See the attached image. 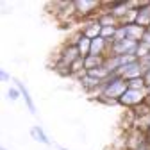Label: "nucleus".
<instances>
[{
	"label": "nucleus",
	"mask_w": 150,
	"mask_h": 150,
	"mask_svg": "<svg viewBox=\"0 0 150 150\" xmlns=\"http://www.w3.org/2000/svg\"><path fill=\"white\" fill-rule=\"evenodd\" d=\"M125 136V148L127 150H139L145 146V143L148 141V136L146 132H143V130L132 127V129H129L123 132Z\"/></svg>",
	"instance_id": "obj_1"
},
{
	"label": "nucleus",
	"mask_w": 150,
	"mask_h": 150,
	"mask_svg": "<svg viewBox=\"0 0 150 150\" xmlns=\"http://www.w3.org/2000/svg\"><path fill=\"white\" fill-rule=\"evenodd\" d=\"M75 2V13L77 16H82L84 20L88 16H98L97 13L102 11V2L98 0H73Z\"/></svg>",
	"instance_id": "obj_2"
},
{
	"label": "nucleus",
	"mask_w": 150,
	"mask_h": 150,
	"mask_svg": "<svg viewBox=\"0 0 150 150\" xmlns=\"http://www.w3.org/2000/svg\"><path fill=\"white\" fill-rule=\"evenodd\" d=\"M127 89H129L127 81H125V79H122V77H118L115 82H111L107 88H104L102 95H104V97H107V98H112V100H118V102H120V98L125 95V91H127Z\"/></svg>",
	"instance_id": "obj_3"
},
{
	"label": "nucleus",
	"mask_w": 150,
	"mask_h": 150,
	"mask_svg": "<svg viewBox=\"0 0 150 150\" xmlns=\"http://www.w3.org/2000/svg\"><path fill=\"white\" fill-rule=\"evenodd\" d=\"M143 102H146V93L138 91V89H127L125 95L120 98V105H123L127 109H134V107L141 105Z\"/></svg>",
	"instance_id": "obj_4"
},
{
	"label": "nucleus",
	"mask_w": 150,
	"mask_h": 150,
	"mask_svg": "<svg viewBox=\"0 0 150 150\" xmlns=\"http://www.w3.org/2000/svg\"><path fill=\"white\" fill-rule=\"evenodd\" d=\"M79 57H82L79 47H77V45H70V43H66V45L59 50V57H57V61H55V63H63V64H66V66L71 68V64L77 61Z\"/></svg>",
	"instance_id": "obj_5"
},
{
	"label": "nucleus",
	"mask_w": 150,
	"mask_h": 150,
	"mask_svg": "<svg viewBox=\"0 0 150 150\" xmlns=\"http://www.w3.org/2000/svg\"><path fill=\"white\" fill-rule=\"evenodd\" d=\"M138 41H132V40H122V41H115L112 48L109 50V54L112 55H136V50H138ZM107 54V55H109Z\"/></svg>",
	"instance_id": "obj_6"
},
{
	"label": "nucleus",
	"mask_w": 150,
	"mask_h": 150,
	"mask_svg": "<svg viewBox=\"0 0 150 150\" xmlns=\"http://www.w3.org/2000/svg\"><path fill=\"white\" fill-rule=\"evenodd\" d=\"M82 34L89 40H97L102 34V25L98 22V16H93V18H86V22H82Z\"/></svg>",
	"instance_id": "obj_7"
},
{
	"label": "nucleus",
	"mask_w": 150,
	"mask_h": 150,
	"mask_svg": "<svg viewBox=\"0 0 150 150\" xmlns=\"http://www.w3.org/2000/svg\"><path fill=\"white\" fill-rule=\"evenodd\" d=\"M122 79H125L127 82L129 81H132V79H139V77H143V70H141V64H139V61H136V63H130V64H125V66H122V68H118V71H116Z\"/></svg>",
	"instance_id": "obj_8"
},
{
	"label": "nucleus",
	"mask_w": 150,
	"mask_h": 150,
	"mask_svg": "<svg viewBox=\"0 0 150 150\" xmlns=\"http://www.w3.org/2000/svg\"><path fill=\"white\" fill-rule=\"evenodd\" d=\"M13 84H14V88H18L20 89V93H22V98L25 100V105H27V109H29V112L30 115H34L36 116V112H38V109H36V105H34V102H32V98H30V93H29V89H27V86L20 81V79H16V77H13Z\"/></svg>",
	"instance_id": "obj_9"
},
{
	"label": "nucleus",
	"mask_w": 150,
	"mask_h": 150,
	"mask_svg": "<svg viewBox=\"0 0 150 150\" xmlns=\"http://www.w3.org/2000/svg\"><path fill=\"white\" fill-rule=\"evenodd\" d=\"M136 23L150 29V2H139L138 4V18H136Z\"/></svg>",
	"instance_id": "obj_10"
},
{
	"label": "nucleus",
	"mask_w": 150,
	"mask_h": 150,
	"mask_svg": "<svg viewBox=\"0 0 150 150\" xmlns=\"http://www.w3.org/2000/svg\"><path fill=\"white\" fill-rule=\"evenodd\" d=\"M109 54V47H107V41L104 38H97V40H91V50H89V55H105Z\"/></svg>",
	"instance_id": "obj_11"
},
{
	"label": "nucleus",
	"mask_w": 150,
	"mask_h": 150,
	"mask_svg": "<svg viewBox=\"0 0 150 150\" xmlns=\"http://www.w3.org/2000/svg\"><path fill=\"white\" fill-rule=\"evenodd\" d=\"M125 29H127V40H132V41H138V43L143 40V36L146 32V29L141 27V25H138V23L125 25Z\"/></svg>",
	"instance_id": "obj_12"
},
{
	"label": "nucleus",
	"mask_w": 150,
	"mask_h": 150,
	"mask_svg": "<svg viewBox=\"0 0 150 150\" xmlns=\"http://www.w3.org/2000/svg\"><path fill=\"white\" fill-rule=\"evenodd\" d=\"M30 136H32V139H36L38 143H41V145H47V146L52 145L50 138L47 136V132H45V130H43L40 125H34V127L30 129Z\"/></svg>",
	"instance_id": "obj_13"
},
{
	"label": "nucleus",
	"mask_w": 150,
	"mask_h": 150,
	"mask_svg": "<svg viewBox=\"0 0 150 150\" xmlns=\"http://www.w3.org/2000/svg\"><path fill=\"white\" fill-rule=\"evenodd\" d=\"M104 63H105L104 55H88V57H84V68H86V71L100 68V66H104Z\"/></svg>",
	"instance_id": "obj_14"
},
{
	"label": "nucleus",
	"mask_w": 150,
	"mask_h": 150,
	"mask_svg": "<svg viewBox=\"0 0 150 150\" xmlns=\"http://www.w3.org/2000/svg\"><path fill=\"white\" fill-rule=\"evenodd\" d=\"M88 75L102 82V81H105V79L109 77V71H107L104 66H100V68H95V70H89V71H88Z\"/></svg>",
	"instance_id": "obj_15"
},
{
	"label": "nucleus",
	"mask_w": 150,
	"mask_h": 150,
	"mask_svg": "<svg viewBox=\"0 0 150 150\" xmlns=\"http://www.w3.org/2000/svg\"><path fill=\"white\" fill-rule=\"evenodd\" d=\"M79 50H81V55L82 57H88L89 55V50H91V40L89 38H86V36H82V40L79 41Z\"/></svg>",
	"instance_id": "obj_16"
},
{
	"label": "nucleus",
	"mask_w": 150,
	"mask_h": 150,
	"mask_svg": "<svg viewBox=\"0 0 150 150\" xmlns=\"http://www.w3.org/2000/svg\"><path fill=\"white\" fill-rule=\"evenodd\" d=\"M146 55H150V45H146V43L139 41L138 50H136V57H138V61H139V59H143V57H146Z\"/></svg>",
	"instance_id": "obj_17"
},
{
	"label": "nucleus",
	"mask_w": 150,
	"mask_h": 150,
	"mask_svg": "<svg viewBox=\"0 0 150 150\" xmlns=\"http://www.w3.org/2000/svg\"><path fill=\"white\" fill-rule=\"evenodd\" d=\"M129 89H138V91H145L146 84H145V79L139 77V79H132V81H129Z\"/></svg>",
	"instance_id": "obj_18"
},
{
	"label": "nucleus",
	"mask_w": 150,
	"mask_h": 150,
	"mask_svg": "<svg viewBox=\"0 0 150 150\" xmlns=\"http://www.w3.org/2000/svg\"><path fill=\"white\" fill-rule=\"evenodd\" d=\"M116 29H118V27H102V34H100V38H104L105 41L115 40V36H116Z\"/></svg>",
	"instance_id": "obj_19"
},
{
	"label": "nucleus",
	"mask_w": 150,
	"mask_h": 150,
	"mask_svg": "<svg viewBox=\"0 0 150 150\" xmlns=\"http://www.w3.org/2000/svg\"><path fill=\"white\" fill-rule=\"evenodd\" d=\"M20 97H22V93H20V89H18V88H9L7 89V98L11 102H16Z\"/></svg>",
	"instance_id": "obj_20"
},
{
	"label": "nucleus",
	"mask_w": 150,
	"mask_h": 150,
	"mask_svg": "<svg viewBox=\"0 0 150 150\" xmlns=\"http://www.w3.org/2000/svg\"><path fill=\"white\" fill-rule=\"evenodd\" d=\"M82 70H86V68H84V57H79L77 61L71 64V75H73V73H79V71H82Z\"/></svg>",
	"instance_id": "obj_21"
},
{
	"label": "nucleus",
	"mask_w": 150,
	"mask_h": 150,
	"mask_svg": "<svg viewBox=\"0 0 150 150\" xmlns=\"http://www.w3.org/2000/svg\"><path fill=\"white\" fill-rule=\"evenodd\" d=\"M139 64H141V70H143V73L150 71V55H146V57L139 59Z\"/></svg>",
	"instance_id": "obj_22"
},
{
	"label": "nucleus",
	"mask_w": 150,
	"mask_h": 150,
	"mask_svg": "<svg viewBox=\"0 0 150 150\" xmlns=\"http://www.w3.org/2000/svg\"><path fill=\"white\" fill-rule=\"evenodd\" d=\"M0 79H2V82H9V81H13V77L9 75L7 70H2V71H0Z\"/></svg>",
	"instance_id": "obj_23"
},
{
	"label": "nucleus",
	"mask_w": 150,
	"mask_h": 150,
	"mask_svg": "<svg viewBox=\"0 0 150 150\" xmlns=\"http://www.w3.org/2000/svg\"><path fill=\"white\" fill-rule=\"evenodd\" d=\"M143 43H146V45H150V29H146V32H145V36H143V40H141Z\"/></svg>",
	"instance_id": "obj_24"
},
{
	"label": "nucleus",
	"mask_w": 150,
	"mask_h": 150,
	"mask_svg": "<svg viewBox=\"0 0 150 150\" xmlns=\"http://www.w3.org/2000/svg\"><path fill=\"white\" fill-rule=\"evenodd\" d=\"M143 79H145V84H146V88H150V71H146V73L143 75Z\"/></svg>",
	"instance_id": "obj_25"
},
{
	"label": "nucleus",
	"mask_w": 150,
	"mask_h": 150,
	"mask_svg": "<svg viewBox=\"0 0 150 150\" xmlns=\"http://www.w3.org/2000/svg\"><path fill=\"white\" fill-rule=\"evenodd\" d=\"M139 150H150V139H148V141L145 143V146H143V148H139Z\"/></svg>",
	"instance_id": "obj_26"
},
{
	"label": "nucleus",
	"mask_w": 150,
	"mask_h": 150,
	"mask_svg": "<svg viewBox=\"0 0 150 150\" xmlns=\"http://www.w3.org/2000/svg\"><path fill=\"white\" fill-rule=\"evenodd\" d=\"M146 136H148V139H150V129H148V130H146Z\"/></svg>",
	"instance_id": "obj_27"
},
{
	"label": "nucleus",
	"mask_w": 150,
	"mask_h": 150,
	"mask_svg": "<svg viewBox=\"0 0 150 150\" xmlns=\"http://www.w3.org/2000/svg\"><path fill=\"white\" fill-rule=\"evenodd\" d=\"M59 150H66V148H59Z\"/></svg>",
	"instance_id": "obj_28"
},
{
	"label": "nucleus",
	"mask_w": 150,
	"mask_h": 150,
	"mask_svg": "<svg viewBox=\"0 0 150 150\" xmlns=\"http://www.w3.org/2000/svg\"><path fill=\"white\" fill-rule=\"evenodd\" d=\"M2 150H7V148H2Z\"/></svg>",
	"instance_id": "obj_29"
}]
</instances>
